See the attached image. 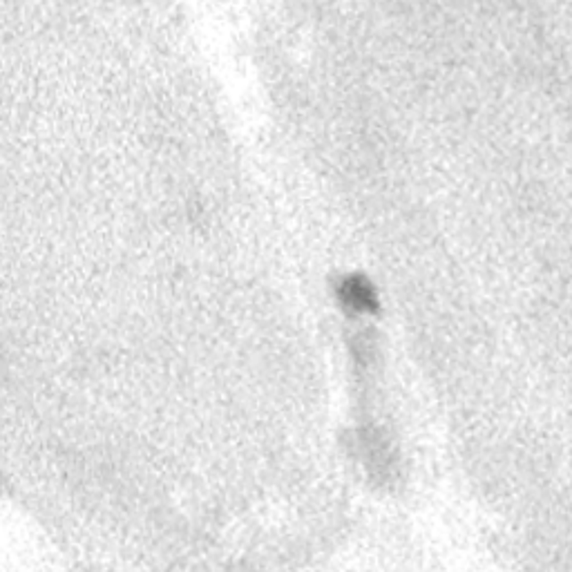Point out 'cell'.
Wrapping results in <instances>:
<instances>
[{"instance_id":"cell-1","label":"cell","mask_w":572,"mask_h":572,"mask_svg":"<svg viewBox=\"0 0 572 572\" xmlns=\"http://www.w3.org/2000/svg\"><path fill=\"white\" fill-rule=\"evenodd\" d=\"M340 300L345 302V306L354 309L355 314L376 309V296H373V289L358 275H351L342 282Z\"/></svg>"}]
</instances>
